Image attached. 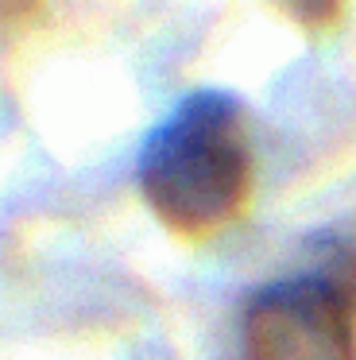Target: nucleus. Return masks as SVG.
<instances>
[{"label":"nucleus","mask_w":356,"mask_h":360,"mask_svg":"<svg viewBox=\"0 0 356 360\" xmlns=\"http://www.w3.org/2000/svg\"><path fill=\"white\" fill-rule=\"evenodd\" d=\"M244 360H356V306L333 275L260 283L240 306Z\"/></svg>","instance_id":"f03ea898"},{"label":"nucleus","mask_w":356,"mask_h":360,"mask_svg":"<svg viewBox=\"0 0 356 360\" xmlns=\"http://www.w3.org/2000/svg\"><path fill=\"white\" fill-rule=\"evenodd\" d=\"M136 182L151 213L182 240H205L252 198L244 105L224 89H190L144 136Z\"/></svg>","instance_id":"f257e3e1"},{"label":"nucleus","mask_w":356,"mask_h":360,"mask_svg":"<svg viewBox=\"0 0 356 360\" xmlns=\"http://www.w3.org/2000/svg\"><path fill=\"white\" fill-rule=\"evenodd\" d=\"M322 248H325V264H329L325 275H333L356 306V217L341 229L322 233Z\"/></svg>","instance_id":"7ed1b4c3"}]
</instances>
